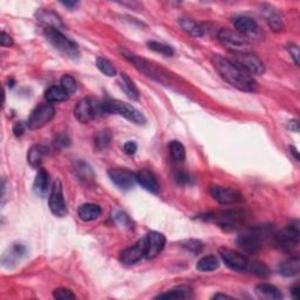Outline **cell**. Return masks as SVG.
I'll use <instances>...</instances> for the list:
<instances>
[{"label": "cell", "mask_w": 300, "mask_h": 300, "mask_svg": "<svg viewBox=\"0 0 300 300\" xmlns=\"http://www.w3.org/2000/svg\"><path fill=\"white\" fill-rule=\"evenodd\" d=\"M287 50L290 52L292 59L294 60L295 65H299V48L297 45H290L287 46Z\"/></svg>", "instance_id": "obj_42"}, {"label": "cell", "mask_w": 300, "mask_h": 300, "mask_svg": "<svg viewBox=\"0 0 300 300\" xmlns=\"http://www.w3.org/2000/svg\"><path fill=\"white\" fill-rule=\"evenodd\" d=\"M146 257V238L140 239L132 247H129L121 252L120 260L124 265H134Z\"/></svg>", "instance_id": "obj_13"}, {"label": "cell", "mask_w": 300, "mask_h": 300, "mask_svg": "<svg viewBox=\"0 0 300 300\" xmlns=\"http://www.w3.org/2000/svg\"><path fill=\"white\" fill-rule=\"evenodd\" d=\"M256 293L260 299H267V300H278L283 298L282 292L275 285L267 283H262L256 287Z\"/></svg>", "instance_id": "obj_22"}, {"label": "cell", "mask_w": 300, "mask_h": 300, "mask_svg": "<svg viewBox=\"0 0 300 300\" xmlns=\"http://www.w3.org/2000/svg\"><path fill=\"white\" fill-rule=\"evenodd\" d=\"M103 107L101 101H97L93 97H85L81 99L74 109V115L81 123H87L89 121L96 119L97 116L103 115Z\"/></svg>", "instance_id": "obj_3"}, {"label": "cell", "mask_w": 300, "mask_h": 300, "mask_svg": "<svg viewBox=\"0 0 300 300\" xmlns=\"http://www.w3.org/2000/svg\"><path fill=\"white\" fill-rule=\"evenodd\" d=\"M220 267V262H218V258L213 255L204 256L203 258L198 260L196 268L201 272H211L215 271Z\"/></svg>", "instance_id": "obj_28"}, {"label": "cell", "mask_w": 300, "mask_h": 300, "mask_svg": "<svg viewBox=\"0 0 300 300\" xmlns=\"http://www.w3.org/2000/svg\"><path fill=\"white\" fill-rule=\"evenodd\" d=\"M48 204L50 211L57 217H65L68 213L67 205H66L64 198V190H62V184L59 180H56L53 183L48 198Z\"/></svg>", "instance_id": "obj_9"}, {"label": "cell", "mask_w": 300, "mask_h": 300, "mask_svg": "<svg viewBox=\"0 0 300 300\" xmlns=\"http://www.w3.org/2000/svg\"><path fill=\"white\" fill-rule=\"evenodd\" d=\"M290 151L292 154H293V156L295 157V159H297V161H299V154H298V150L295 149V148L293 147V146H290Z\"/></svg>", "instance_id": "obj_48"}, {"label": "cell", "mask_w": 300, "mask_h": 300, "mask_svg": "<svg viewBox=\"0 0 300 300\" xmlns=\"http://www.w3.org/2000/svg\"><path fill=\"white\" fill-rule=\"evenodd\" d=\"M108 176L116 186L122 190H128L134 186L136 174L126 168H114L108 171Z\"/></svg>", "instance_id": "obj_12"}, {"label": "cell", "mask_w": 300, "mask_h": 300, "mask_svg": "<svg viewBox=\"0 0 300 300\" xmlns=\"http://www.w3.org/2000/svg\"><path fill=\"white\" fill-rule=\"evenodd\" d=\"M176 181L180 183V184H188L190 182V176L186 173H180L176 175Z\"/></svg>", "instance_id": "obj_45"}, {"label": "cell", "mask_w": 300, "mask_h": 300, "mask_svg": "<svg viewBox=\"0 0 300 300\" xmlns=\"http://www.w3.org/2000/svg\"><path fill=\"white\" fill-rule=\"evenodd\" d=\"M48 188V173L45 169L39 168V171L33 183V192L40 197H44Z\"/></svg>", "instance_id": "obj_24"}, {"label": "cell", "mask_w": 300, "mask_h": 300, "mask_svg": "<svg viewBox=\"0 0 300 300\" xmlns=\"http://www.w3.org/2000/svg\"><path fill=\"white\" fill-rule=\"evenodd\" d=\"M262 14L265 18V20L268 24V26L271 27V30L276 31V32H280V31L284 30V24L282 20V17L278 14V12H276L274 7L268 6V5H264L262 7Z\"/></svg>", "instance_id": "obj_20"}, {"label": "cell", "mask_w": 300, "mask_h": 300, "mask_svg": "<svg viewBox=\"0 0 300 300\" xmlns=\"http://www.w3.org/2000/svg\"><path fill=\"white\" fill-rule=\"evenodd\" d=\"M54 115H56V109L52 104L42 103L32 112L29 121H27V128L32 130L40 129L53 120Z\"/></svg>", "instance_id": "obj_7"}, {"label": "cell", "mask_w": 300, "mask_h": 300, "mask_svg": "<svg viewBox=\"0 0 300 300\" xmlns=\"http://www.w3.org/2000/svg\"><path fill=\"white\" fill-rule=\"evenodd\" d=\"M45 37L54 48L60 50L66 56L76 57L79 54V46L76 42L64 36L61 31L56 29H45Z\"/></svg>", "instance_id": "obj_4"}, {"label": "cell", "mask_w": 300, "mask_h": 300, "mask_svg": "<svg viewBox=\"0 0 300 300\" xmlns=\"http://www.w3.org/2000/svg\"><path fill=\"white\" fill-rule=\"evenodd\" d=\"M53 297L60 300H68V299L76 298L75 294H74L71 290H68V288H57V290L53 292Z\"/></svg>", "instance_id": "obj_38"}, {"label": "cell", "mask_w": 300, "mask_h": 300, "mask_svg": "<svg viewBox=\"0 0 300 300\" xmlns=\"http://www.w3.org/2000/svg\"><path fill=\"white\" fill-rule=\"evenodd\" d=\"M209 193L213 200L223 205L237 204L243 202V196L239 192L232 188H227V186L211 185L209 188Z\"/></svg>", "instance_id": "obj_10"}, {"label": "cell", "mask_w": 300, "mask_h": 300, "mask_svg": "<svg viewBox=\"0 0 300 300\" xmlns=\"http://www.w3.org/2000/svg\"><path fill=\"white\" fill-rule=\"evenodd\" d=\"M0 44L3 47H10L13 45V40L6 32H2V38H0Z\"/></svg>", "instance_id": "obj_43"}, {"label": "cell", "mask_w": 300, "mask_h": 300, "mask_svg": "<svg viewBox=\"0 0 300 300\" xmlns=\"http://www.w3.org/2000/svg\"><path fill=\"white\" fill-rule=\"evenodd\" d=\"M136 182L151 194H157L159 185L155 174L149 169H141L136 173Z\"/></svg>", "instance_id": "obj_16"}, {"label": "cell", "mask_w": 300, "mask_h": 300, "mask_svg": "<svg viewBox=\"0 0 300 300\" xmlns=\"http://www.w3.org/2000/svg\"><path fill=\"white\" fill-rule=\"evenodd\" d=\"M45 97L48 102H62L69 97V94L61 86H52L45 93Z\"/></svg>", "instance_id": "obj_27"}, {"label": "cell", "mask_w": 300, "mask_h": 300, "mask_svg": "<svg viewBox=\"0 0 300 300\" xmlns=\"http://www.w3.org/2000/svg\"><path fill=\"white\" fill-rule=\"evenodd\" d=\"M123 150L127 155H130L131 156V155H134L136 151H138V144H136L134 141H129V142L124 143Z\"/></svg>", "instance_id": "obj_41"}, {"label": "cell", "mask_w": 300, "mask_h": 300, "mask_svg": "<svg viewBox=\"0 0 300 300\" xmlns=\"http://www.w3.org/2000/svg\"><path fill=\"white\" fill-rule=\"evenodd\" d=\"M180 25L186 33L195 38H200L204 36V29L196 21L189 18H182L180 20Z\"/></svg>", "instance_id": "obj_26"}, {"label": "cell", "mask_w": 300, "mask_h": 300, "mask_svg": "<svg viewBox=\"0 0 300 300\" xmlns=\"http://www.w3.org/2000/svg\"><path fill=\"white\" fill-rule=\"evenodd\" d=\"M251 271L252 274H255L259 277H267L268 274V268L266 267V265H264L263 263H259V262H256L253 263V265L251 266Z\"/></svg>", "instance_id": "obj_39"}, {"label": "cell", "mask_w": 300, "mask_h": 300, "mask_svg": "<svg viewBox=\"0 0 300 300\" xmlns=\"http://www.w3.org/2000/svg\"><path fill=\"white\" fill-rule=\"evenodd\" d=\"M76 173L77 176L81 181H84L85 183H89L94 180V174H93L92 169L89 168V166L87 163L84 162H79L76 166Z\"/></svg>", "instance_id": "obj_33"}, {"label": "cell", "mask_w": 300, "mask_h": 300, "mask_svg": "<svg viewBox=\"0 0 300 300\" xmlns=\"http://www.w3.org/2000/svg\"><path fill=\"white\" fill-rule=\"evenodd\" d=\"M193 295L190 294V291L186 287H177L173 290L167 291L165 293L158 294L156 299H186L192 298Z\"/></svg>", "instance_id": "obj_30"}, {"label": "cell", "mask_w": 300, "mask_h": 300, "mask_svg": "<svg viewBox=\"0 0 300 300\" xmlns=\"http://www.w3.org/2000/svg\"><path fill=\"white\" fill-rule=\"evenodd\" d=\"M60 86L62 88L65 89L66 92L68 93L69 95L74 94V93L76 92L77 89V85H76V81L74 80V77L68 75V74H66V75H64L61 77V81H60Z\"/></svg>", "instance_id": "obj_36"}, {"label": "cell", "mask_w": 300, "mask_h": 300, "mask_svg": "<svg viewBox=\"0 0 300 300\" xmlns=\"http://www.w3.org/2000/svg\"><path fill=\"white\" fill-rule=\"evenodd\" d=\"M112 141V134L108 130H101L94 138V144L97 149H104Z\"/></svg>", "instance_id": "obj_35"}, {"label": "cell", "mask_w": 300, "mask_h": 300, "mask_svg": "<svg viewBox=\"0 0 300 300\" xmlns=\"http://www.w3.org/2000/svg\"><path fill=\"white\" fill-rule=\"evenodd\" d=\"M212 64L215 66L216 71L221 74V76L229 83L232 87H235L243 92H256L257 85L253 76L247 71H244L239 65L232 60L227 59L221 56L212 57Z\"/></svg>", "instance_id": "obj_1"}, {"label": "cell", "mask_w": 300, "mask_h": 300, "mask_svg": "<svg viewBox=\"0 0 300 300\" xmlns=\"http://www.w3.org/2000/svg\"><path fill=\"white\" fill-rule=\"evenodd\" d=\"M220 255L223 259V262L235 271H245L249 266V260L243 253L236 252L231 250V249L222 248L220 249Z\"/></svg>", "instance_id": "obj_11"}, {"label": "cell", "mask_w": 300, "mask_h": 300, "mask_svg": "<svg viewBox=\"0 0 300 300\" xmlns=\"http://www.w3.org/2000/svg\"><path fill=\"white\" fill-rule=\"evenodd\" d=\"M26 127H27V124L22 123V122H17L13 127V134L15 136H21L22 134H24V131L26 130Z\"/></svg>", "instance_id": "obj_44"}, {"label": "cell", "mask_w": 300, "mask_h": 300, "mask_svg": "<svg viewBox=\"0 0 300 300\" xmlns=\"http://www.w3.org/2000/svg\"><path fill=\"white\" fill-rule=\"evenodd\" d=\"M300 237L299 222L294 221L288 225L286 229L282 230L280 232H277L275 235L276 244L283 250L290 251L292 249L297 247Z\"/></svg>", "instance_id": "obj_6"}, {"label": "cell", "mask_w": 300, "mask_h": 300, "mask_svg": "<svg viewBox=\"0 0 300 300\" xmlns=\"http://www.w3.org/2000/svg\"><path fill=\"white\" fill-rule=\"evenodd\" d=\"M114 220L116 222V224L120 225V227H122V228L130 229L132 227L131 225L132 223H131V220L129 218V216L122 211H118L116 213H114Z\"/></svg>", "instance_id": "obj_37"}, {"label": "cell", "mask_w": 300, "mask_h": 300, "mask_svg": "<svg viewBox=\"0 0 300 300\" xmlns=\"http://www.w3.org/2000/svg\"><path fill=\"white\" fill-rule=\"evenodd\" d=\"M237 244L241 250L248 253H257L260 249V239L258 233H245L237 239Z\"/></svg>", "instance_id": "obj_18"}, {"label": "cell", "mask_w": 300, "mask_h": 300, "mask_svg": "<svg viewBox=\"0 0 300 300\" xmlns=\"http://www.w3.org/2000/svg\"><path fill=\"white\" fill-rule=\"evenodd\" d=\"M102 107L104 114H119L127 120L131 121L135 124H146L147 119L139 109L130 106L126 102H121L118 100L102 101Z\"/></svg>", "instance_id": "obj_2"}, {"label": "cell", "mask_w": 300, "mask_h": 300, "mask_svg": "<svg viewBox=\"0 0 300 300\" xmlns=\"http://www.w3.org/2000/svg\"><path fill=\"white\" fill-rule=\"evenodd\" d=\"M183 247H184L186 250L192 251L194 253H200L202 251V249H203V244H202L200 240L190 239L186 241L185 244H183Z\"/></svg>", "instance_id": "obj_40"}, {"label": "cell", "mask_w": 300, "mask_h": 300, "mask_svg": "<svg viewBox=\"0 0 300 300\" xmlns=\"http://www.w3.org/2000/svg\"><path fill=\"white\" fill-rule=\"evenodd\" d=\"M62 5L66 6V7H69V9H73V7H75L77 5V3H69V2H66V3H61Z\"/></svg>", "instance_id": "obj_49"}, {"label": "cell", "mask_w": 300, "mask_h": 300, "mask_svg": "<svg viewBox=\"0 0 300 300\" xmlns=\"http://www.w3.org/2000/svg\"><path fill=\"white\" fill-rule=\"evenodd\" d=\"M144 238H146V257L148 259L157 257L166 247V237L159 232L150 231Z\"/></svg>", "instance_id": "obj_14"}, {"label": "cell", "mask_w": 300, "mask_h": 300, "mask_svg": "<svg viewBox=\"0 0 300 300\" xmlns=\"http://www.w3.org/2000/svg\"><path fill=\"white\" fill-rule=\"evenodd\" d=\"M233 26L236 27L237 32L240 33L241 36L249 37V36H255L258 32V25L255 19H252L248 15H238L232 19Z\"/></svg>", "instance_id": "obj_15"}, {"label": "cell", "mask_w": 300, "mask_h": 300, "mask_svg": "<svg viewBox=\"0 0 300 300\" xmlns=\"http://www.w3.org/2000/svg\"><path fill=\"white\" fill-rule=\"evenodd\" d=\"M102 209L100 205L94 203H85L77 209V216L84 222H92L101 216Z\"/></svg>", "instance_id": "obj_21"}, {"label": "cell", "mask_w": 300, "mask_h": 300, "mask_svg": "<svg viewBox=\"0 0 300 300\" xmlns=\"http://www.w3.org/2000/svg\"><path fill=\"white\" fill-rule=\"evenodd\" d=\"M291 293L293 295L294 299L299 298V284H295V285L291 288Z\"/></svg>", "instance_id": "obj_47"}, {"label": "cell", "mask_w": 300, "mask_h": 300, "mask_svg": "<svg viewBox=\"0 0 300 300\" xmlns=\"http://www.w3.org/2000/svg\"><path fill=\"white\" fill-rule=\"evenodd\" d=\"M47 155V148L41 146V144H36V146L31 147L27 154V161L33 168H40L44 157Z\"/></svg>", "instance_id": "obj_23"}, {"label": "cell", "mask_w": 300, "mask_h": 300, "mask_svg": "<svg viewBox=\"0 0 300 300\" xmlns=\"http://www.w3.org/2000/svg\"><path fill=\"white\" fill-rule=\"evenodd\" d=\"M232 61L239 65L250 75H262L265 72L264 62L258 57L253 56V54L249 52L233 54Z\"/></svg>", "instance_id": "obj_8"}, {"label": "cell", "mask_w": 300, "mask_h": 300, "mask_svg": "<svg viewBox=\"0 0 300 300\" xmlns=\"http://www.w3.org/2000/svg\"><path fill=\"white\" fill-rule=\"evenodd\" d=\"M26 248L24 247L22 244H19V243H15L13 244L11 249H9V251L4 253L3 258H2V262L3 265L5 267H13L15 264H18V262H20V260L24 258L26 256Z\"/></svg>", "instance_id": "obj_17"}, {"label": "cell", "mask_w": 300, "mask_h": 300, "mask_svg": "<svg viewBox=\"0 0 300 300\" xmlns=\"http://www.w3.org/2000/svg\"><path fill=\"white\" fill-rule=\"evenodd\" d=\"M218 40L223 44L228 49L236 53H247L249 52V40L247 37L241 36L237 31L232 30H221L218 33Z\"/></svg>", "instance_id": "obj_5"}, {"label": "cell", "mask_w": 300, "mask_h": 300, "mask_svg": "<svg viewBox=\"0 0 300 300\" xmlns=\"http://www.w3.org/2000/svg\"><path fill=\"white\" fill-rule=\"evenodd\" d=\"M288 127H290L291 130L293 131H298L299 130V122L297 120H292L288 122Z\"/></svg>", "instance_id": "obj_46"}, {"label": "cell", "mask_w": 300, "mask_h": 300, "mask_svg": "<svg viewBox=\"0 0 300 300\" xmlns=\"http://www.w3.org/2000/svg\"><path fill=\"white\" fill-rule=\"evenodd\" d=\"M121 88L123 89L124 93L130 97L132 100H138L139 99V89L136 87L135 84L132 83V80L130 79L127 74L122 73L121 74Z\"/></svg>", "instance_id": "obj_29"}, {"label": "cell", "mask_w": 300, "mask_h": 300, "mask_svg": "<svg viewBox=\"0 0 300 300\" xmlns=\"http://www.w3.org/2000/svg\"><path fill=\"white\" fill-rule=\"evenodd\" d=\"M300 271V259L298 257H292V258L285 260L279 265V272L284 277H293L297 276Z\"/></svg>", "instance_id": "obj_25"}, {"label": "cell", "mask_w": 300, "mask_h": 300, "mask_svg": "<svg viewBox=\"0 0 300 300\" xmlns=\"http://www.w3.org/2000/svg\"><path fill=\"white\" fill-rule=\"evenodd\" d=\"M213 298L215 299H231V297H229V295H227V294H216Z\"/></svg>", "instance_id": "obj_50"}, {"label": "cell", "mask_w": 300, "mask_h": 300, "mask_svg": "<svg viewBox=\"0 0 300 300\" xmlns=\"http://www.w3.org/2000/svg\"><path fill=\"white\" fill-rule=\"evenodd\" d=\"M96 67L99 68L101 73H103L107 76H115L116 75V68L111 61L104 59V58H97L96 59Z\"/></svg>", "instance_id": "obj_32"}, {"label": "cell", "mask_w": 300, "mask_h": 300, "mask_svg": "<svg viewBox=\"0 0 300 300\" xmlns=\"http://www.w3.org/2000/svg\"><path fill=\"white\" fill-rule=\"evenodd\" d=\"M37 18L45 26V29H56L60 31L64 27L59 15L52 12V11L40 10L39 12H37Z\"/></svg>", "instance_id": "obj_19"}, {"label": "cell", "mask_w": 300, "mask_h": 300, "mask_svg": "<svg viewBox=\"0 0 300 300\" xmlns=\"http://www.w3.org/2000/svg\"><path fill=\"white\" fill-rule=\"evenodd\" d=\"M169 151L174 161L183 162L185 159V148L181 142L171 141L169 143Z\"/></svg>", "instance_id": "obj_31"}, {"label": "cell", "mask_w": 300, "mask_h": 300, "mask_svg": "<svg viewBox=\"0 0 300 300\" xmlns=\"http://www.w3.org/2000/svg\"><path fill=\"white\" fill-rule=\"evenodd\" d=\"M148 47H149L151 50H154V52L163 54V56L166 57H171L174 56L175 53V50L171 46L162 44V42H158V41H154V40L148 41Z\"/></svg>", "instance_id": "obj_34"}]
</instances>
